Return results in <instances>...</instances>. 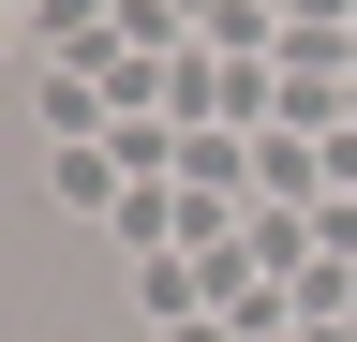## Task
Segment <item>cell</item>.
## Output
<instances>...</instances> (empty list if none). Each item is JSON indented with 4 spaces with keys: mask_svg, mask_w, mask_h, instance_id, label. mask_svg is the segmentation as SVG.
<instances>
[{
    "mask_svg": "<svg viewBox=\"0 0 357 342\" xmlns=\"http://www.w3.org/2000/svg\"><path fill=\"white\" fill-rule=\"evenodd\" d=\"M45 194H60V208H119V164H105V149H60V164H45Z\"/></svg>",
    "mask_w": 357,
    "mask_h": 342,
    "instance_id": "obj_1",
    "label": "cell"
}]
</instances>
